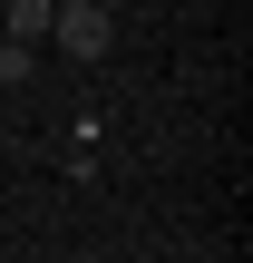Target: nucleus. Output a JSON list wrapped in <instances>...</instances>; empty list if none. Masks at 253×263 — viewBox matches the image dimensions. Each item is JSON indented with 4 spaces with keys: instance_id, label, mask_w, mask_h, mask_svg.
I'll return each instance as SVG.
<instances>
[{
    "instance_id": "nucleus-3",
    "label": "nucleus",
    "mask_w": 253,
    "mask_h": 263,
    "mask_svg": "<svg viewBox=\"0 0 253 263\" xmlns=\"http://www.w3.org/2000/svg\"><path fill=\"white\" fill-rule=\"evenodd\" d=\"M20 78H39V49H20V39H0V88H20Z\"/></svg>"
},
{
    "instance_id": "nucleus-1",
    "label": "nucleus",
    "mask_w": 253,
    "mask_h": 263,
    "mask_svg": "<svg viewBox=\"0 0 253 263\" xmlns=\"http://www.w3.org/2000/svg\"><path fill=\"white\" fill-rule=\"evenodd\" d=\"M49 39H59L78 68H98V59L117 49V10H98V0H49Z\"/></svg>"
},
{
    "instance_id": "nucleus-4",
    "label": "nucleus",
    "mask_w": 253,
    "mask_h": 263,
    "mask_svg": "<svg viewBox=\"0 0 253 263\" xmlns=\"http://www.w3.org/2000/svg\"><path fill=\"white\" fill-rule=\"evenodd\" d=\"M98 10H117V0H98Z\"/></svg>"
},
{
    "instance_id": "nucleus-2",
    "label": "nucleus",
    "mask_w": 253,
    "mask_h": 263,
    "mask_svg": "<svg viewBox=\"0 0 253 263\" xmlns=\"http://www.w3.org/2000/svg\"><path fill=\"white\" fill-rule=\"evenodd\" d=\"M0 39L39 49V39H49V0H0Z\"/></svg>"
}]
</instances>
